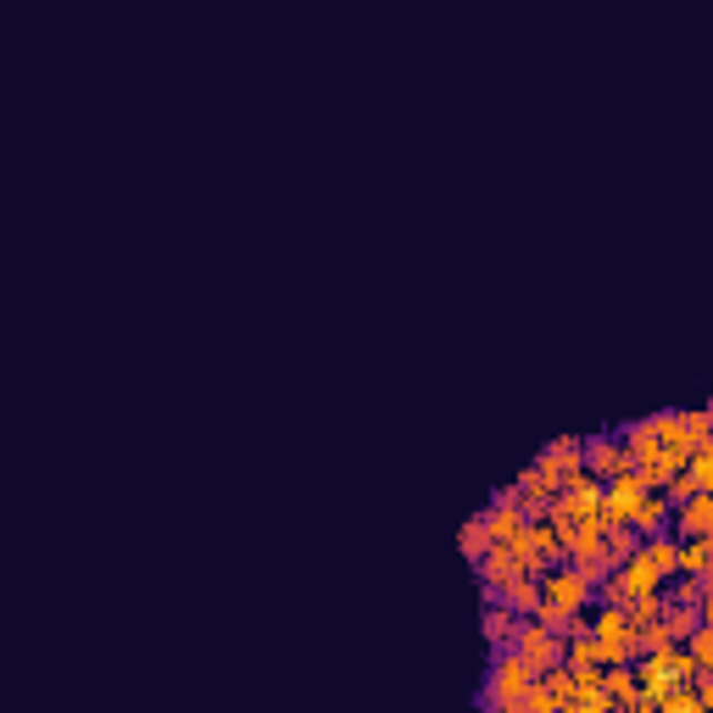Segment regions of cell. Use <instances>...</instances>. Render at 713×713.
<instances>
[{
    "mask_svg": "<svg viewBox=\"0 0 713 713\" xmlns=\"http://www.w3.org/2000/svg\"><path fill=\"white\" fill-rule=\"evenodd\" d=\"M541 685H546V696H552V707H558V713L574 702V674H569L563 663H558V669H546V674H541Z\"/></svg>",
    "mask_w": 713,
    "mask_h": 713,
    "instance_id": "ac0fdd59",
    "label": "cell"
},
{
    "mask_svg": "<svg viewBox=\"0 0 713 713\" xmlns=\"http://www.w3.org/2000/svg\"><path fill=\"white\" fill-rule=\"evenodd\" d=\"M569 569H574V574H580V580H585V585H591V591H596V580H602V574H607V569H613V563H607V558H602V552H591V558H574V563H569Z\"/></svg>",
    "mask_w": 713,
    "mask_h": 713,
    "instance_id": "d6986e66",
    "label": "cell"
},
{
    "mask_svg": "<svg viewBox=\"0 0 713 713\" xmlns=\"http://www.w3.org/2000/svg\"><path fill=\"white\" fill-rule=\"evenodd\" d=\"M458 546H463V558H469V563L491 552V524H485V513H474V519L458 530Z\"/></svg>",
    "mask_w": 713,
    "mask_h": 713,
    "instance_id": "2e32d148",
    "label": "cell"
},
{
    "mask_svg": "<svg viewBox=\"0 0 713 713\" xmlns=\"http://www.w3.org/2000/svg\"><path fill=\"white\" fill-rule=\"evenodd\" d=\"M585 630L596 635V652H602V663H635V657L646 652L641 630L630 624V613H624L619 602H596V613L585 607Z\"/></svg>",
    "mask_w": 713,
    "mask_h": 713,
    "instance_id": "6da1fadb",
    "label": "cell"
},
{
    "mask_svg": "<svg viewBox=\"0 0 713 713\" xmlns=\"http://www.w3.org/2000/svg\"><path fill=\"white\" fill-rule=\"evenodd\" d=\"M535 680V669L513 652V646H502V652H491V669H485V685H480V707H491V713H513V702H519V691Z\"/></svg>",
    "mask_w": 713,
    "mask_h": 713,
    "instance_id": "7a4b0ae2",
    "label": "cell"
},
{
    "mask_svg": "<svg viewBox=\"0 0 713 713\" xmlns=\"http://www.w3.org/2000/svg\"><path fill=\"white\" fill-rule=\"evenodd\" d=\"M513 652H519L535 674H546V669H558V663H563V635H552L546 624L524 619V624H519V635H513Z\"/></svg>",
    "mask_w": 713,
    "mask_h": 713,
    "instance_id": "277c9868",
    "label": "cell"
},
{
    "mask_svg": "<svg viewBox=\"0 0 713 713\" xmlns=\"http://www.w3.org/2000/svg\"><path fill=\"white\" fill-rule=\"evenodd\" d=\"M635 535H663L669 530V502H663V491H641V502L630 508V519H624Z\"/></svg>",
    "mask_w": 713,
    "mask_h": 713,
    "instance_id": "8fae6325",
    "label": "cell"
},
{
    "mask_svg": "<svg viewBox=\"0 0 713 713\" xmlns=\"http://www.w3.org/2000/svg\"><path fill=\"white\" fill-rule=\"evenodd\" d=\"M591 585L569 569V563H552V569H541V602L535 607H546V613H563V619H580L585 607H591Z\"/></svg>",
    "mask_w": 713,
    "mask_h": 713,
    "instance_id": "3957f363",
    "label": "cell"
},
{
    "mask_svg": "<svg viewBox=\"0 0 713 713\" xmlns=\"http://www.w3.org/2000/svg\"><path fill=\"white\" fill-rule=\"evenodd\" d=\"M685 652H691L696 674H713V619H702V624L685 635Z\"/></svg>",
    "mask_w": 713,
    "mask_h": 713,
    "instance_id": "e0dca14e",
    "label": "cell"
},
{
    "mask_svg": "<svg viewBox=\"0 0 713 713\" xmlns=\"http://www.w3.org/2000/svg\"><path fill=\"white\" fill-rule=\"evenodd\" d=\"M519 624H524V613H513L502 596H485V607H480V635H485V646H491V652L513 646Z\"/></svg>",
    "mask_w": 713,
    "mask_h": 713,
    "instance_id": "ba28073f",
    "label": "cell"
},
{
    "mask_svg": "<svg viewBox=\"0 0 713 713\" xmlns=\"http://www.w3.org/2000/svg\"><path fill=\"white\" fill-rule=\"evenodd\" d=\"M669 535L685 541V535H713V491H696L685 496L680 508H669Z\"/></svg>",
    "mask_w": 713,
    "mask_h": 713,
    "instance_id": "52a82bcc",
    "label": "cell"
},
{
    "mask_svg": "<svg viewBox=\"0 0 713 713\" xmlns=\"http://www.w3.org/2000/svg\"><path fill=\"white\" fill-rule=\"evenodd\" d=\"M513 491H519V508H524V519H541V513L552 508V496H558V485H546L535 469H524V474L513 480Z\"/></svg>",
    "mask_w": 713,
    "mask_h": 713,
    "instance_id": "7c38bea8",
    "label": "cell"
},
{
    "mask_svg": "<svg viewBox=\"0 0 713 713\" xmlns=\"http://www.w3.org/2000/svg\"><path fill=\"white\" fill-rule=\"evenodd\" d=\"M563 669H602V652H596V635L585 624H574L563 635Z\"/></svg>",
    "mask_w": 713,
    "mask_h": 713,
    "instance_id": "4fadbf2b",
    "label": "cell"
},
{
    "mask_svg": "<svg viewBox=\"0 0 713 713\" xmlns=\"http://www.w3.org/2000/svg\"><path fill=\"white\" fill-rule=\"evenodd\" d=\"M574 674V713H619L613 707V696L602 691V669H569Z\"/></svg>",
    "mask_w": 713,
    "mask_h": 713,
    "instance_id": "30bf717a",
    "label": "cell"
},
{
    "mask_svg": "<svg viewBox=\"0 0 713 713\" xmlns=\"http://www.w3.org/2000/svg\"><path fill=\"white\" fill-rule=\"evenodd\" d=\"M496 596H502L513 613H524V619H530V613H535V602H541V574H519V580H508Z\"/></svg>",
    "mask_w": 713,
    "mask_h": 713,
    "instance_id": "5bb4252c",
    "label": "cell"
},
{
    "mask_svg": "<svg viewBox=\"0 0 713 713\" xmlns=\"http://www.w3.org/2000/svg\"><path fill=\"white\" fill-rule=\"evenodd\" d=\"M524 552H530L535 574L552 569V563H563V530H558L552 519H530V524H524Z\"/></svg>",
    "mask_w": 713,
    "mask_h": 713,
    "instance_id": "9c48e42d",
    "label": "cell"
},
{
    "mask_svg": "<svg viewBox=\"0 0 713 713\" xmlns=\"http://www.w3.org/2000/svg\"><path fill=\"white\" fill-rule=\"evenodd\" d=\"M530 469H535L546 485H558V491H563V485L580 474V435H563V441H552V446H546V452H541Z\"/></svg>",
    "mask_w": 713,
    "mask_h": 713,
    "instance_id": "8992f818",
    "label": "cell"
},
{
    "mask_svg": "<svg viewBox=\"0 0 713 713\" xmlns=\"http://www.w3.org/2000/svg\"><path fill=\"white\" fill-rule=\"evenodd\" d=\"M602 691L613 696V707H630L635 702V669L630 663H602Z\"/></svg>",
    "mask_w": 713,
    "mask_h": 713,
    "instance_id": "9a60e30c",
    "label": "cell"
},
{
    "mask_svg": "<svg viewBox=\"0 0 713 713\" xmlns=\"http://www.w3.org/2000/svg\"><path fill=\"white\" fill-rule=\"evenodd\" d=\"M580 469H585V474H596V480H613L619 469H630L619 430H602V435H580Z\"/></svg>",
    "mask_w": 713,
    "mask_h": 713,
    "instance_id": "5b68a950",
    "label": "cell"
}]
</instances>
